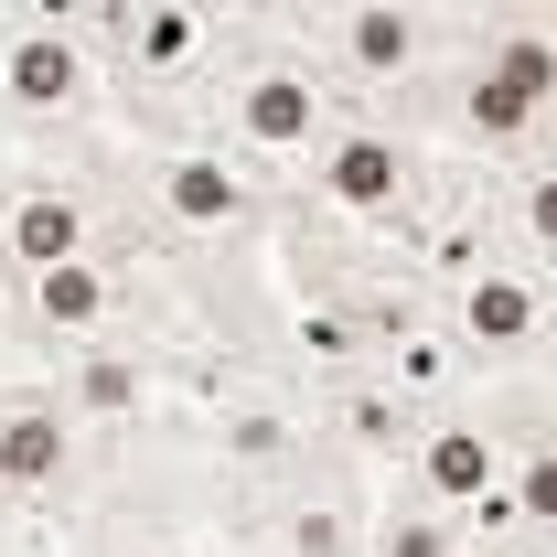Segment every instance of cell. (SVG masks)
<instances>
[{
    "label": "cell",
    "mask_w": 557,
    "mask_h": 557,
    "mask_svg": "<svg viewBox=\"0 0 557 557\" xmlns=\"http://www.w3.org/2000/svg\"><path fill=\"white\" fill-rule=\"evenodd\" d=\"M278 194H289V225H300V236H322V247H375V258H408V236L450 205L461 183L429 161V139H418L408 119L354 108V119L322 139V150H311Z\"/></svg>",
    "instance_id": "cell-1"
},
{
    "label": "cell",
    "mask_w": 557,
    "mask_h": 557,
    "mask_svg": "<svg viewBox=\"0 0 557 557\" xmlns=\"http://www.w3.org/2000/svg\"><path fill=\"white\" fill-rule=\"evenodd\" d=\"M97 54H108V97H119V129H205L214 86L247 44V11H194V0H119V11H86Z\"/></svg>",
    "instance_id": "cell-2"
},
{
    "label": "cell",
    "mask_w": 557,
    "mask_h": 557,
    "mask_svg": "<svg viewBox=\"0 0 557 557\" xmlns=\"http://www.w3.org/2000/svg\"><path fill=\"white\" fill-rule=\"evenodd\" d=\"M108 129H119V97L86 11H0V139L22 161H65Z\"/></svg>",
    "instance_id": "cell-3"
},
{
    "label": "cell",
    "mask_w": 557,
    "mask_h": 557,
    "mask_svg": "<svg viewBox=\"0 0 557 557\" xmlns=\"http://www.w3.org/2000/svg\"><path fill=\"white\" fill-rule=\"evenodd\" d=\"M108 483H119V450L86 440L65 386L44 364H0V525L65 536L86 504H108Z\"/></svg>",
    "instance_id": "cell-4"
},
{
    "label": "cell",
    "mask_w": 557,
    "mask_h": 557,
    "mask_svg": "<svg viewBox=\"0 0 557 557\" xmlns=\"http://www.w3.org/2000/svg\"><path fill=\"white\" fill-rule=\"evenodd\" d=\"M354 108L333 97V75L311 65L289 33H278V11H247V44H236V65H225V86H214L205 129L247 161V172H269V183H289L322 139L344 129Z\"/></svg>",
    "instance_id": "cell-5"
},
{
    "label": "cell",
    "mask_w": 557,
    "mask_h": 557,
    "mask_svg": "<svg viewBox=\"0 0 557 557\" xmlns=\"http://www.w3.org/2000/svg\"><path fill=\"white\" fill-rule=\"evenodd\" d=\"M161 322H183V300L139 247L75 258V269H44V278H0V364H54V354L161 333Z\"/></svg>",
    "instance_id": "cell-6"
},
{
    "label": "cell",
    "mask_w": 557,
    "mask_h": 557,
    "mask_svg": "<svg viewBox=\"0 0 557 557\" xmlns=\"http://www.w3.org/2000/svg\"><path fill=\"white\" fill-rule=\"evenodd\" d=\"M278 33L333 75L344 108H375V119L408 108L418 75L450 54V11H429V0H300V11H278Z\"/></svg>",
    "instance_id": "cell-7"
},
{
    "label": "cell",
    "mask_w": 557,
    "mask_h": 557,
    "mask_svg": "<svg viewBox=\"0 0 557 557\" xmlns=\"http://www.w3.org/2000/svg\"><path fill=\"white\" fill-rule=\"evenodd\" d=\"M119 247H139V236L108 194V139L65 150V161H22V183L0 205V278H44L75 258H119Z\"/></svg>",
    "instance_id": "cell-8"
},
{
    "label": "cell",
    "mask_w": 557,
    "mask_h": 557,
    "mask_svg": "<svg viewBox=\"0 0 557 557\" xmlns=\"http://www.w3.org/2000/svg\"><path fill=\"white\" fill-rule=\"evenodd\" d=\"M504 450H515V386H450L418 418L408 461H397V493L461 515L472 536H504Z\"/></svg>",
    "instance_id": "cell-9"
},
{
    "label": "cell",
    "mask_w": 557,
    "mask_h": 557,
    "mask_svg": "<svg viewBox=\"0 0 557 557\" xmlns=\"http://www.w3.org/2000/svg\"><path fill=\"white\" fill-rule=\"evenodd\" d=\"M364 525H375V483H354V472L322 461L311 483L236 504L225 547H247V557H364Z\"/></svg>",
    "instance_id": "cell-10"
},
{
    "label": "cell",
    "mask_w": 557,
    "mask_h": 557,
    "mask_svg": "<svg viewBox=\"0 0 557 557\" xmlns=\"http://www.w3.org/2000/svg\"><path fill=\"white\" fill-rule=\"evenodd\" d=\"M311 408H322V461L386 493L397 461H408V440H418V418L440 408V397H408L397 375H354V386H322Z\"/></svg>",
    "instance_id": "cell-11"
},
{
    "label": "cell",
    "mask_w": 557,
    "mask_h": 557,
    "mask_svg": "<svg viewBox=\"0 0 557 557\" xmlns=\"http://www.w3.org/2000/svg\"><path fill=\"white\" fill-rule=\"evenodd\" d=\"M450 54L483 65L504 97H525L536 119L557 108V0H493V11H450Z\"/></svg>",
    "instance_id": "cell-12"
},
{
    "label": "cell",
    "mask_w": 557,
    "mask_h": 557,
    "mask_svg": "<svg viewBox=\"0 0 557 557\" xmlns=\"http://www.w3.org/2000/svg\"><path fill=\"white\" fill-rule=\"evenodd\" d=\"M504 536L557 557V418H547V375L515 386V450H504Z\"/></svg>",
    "instance_id": "cell-13"
},
{
    "label": "cell",
    "mask_w": 557,
    "mask_h": 557,
    "mask_svg": "<svg viewBox=\"0 0 557 557\" xmlns=\"http://www.w3.org/2000/svg\"><path fill=\"white\" fill-rule=\"evenodd\" d=\"M472 547V525L461 515H440V504H418V493H375V525H364V557H461Z\"/></svg>",
    "instance_id": "cell-14"
},
{
    "label": "cell",
    "mask_w": 557,
    "mask_h": 557,
    "mask_svg": "<svg viewBox=\"0 0 557 557\" xmlns=\"http://www.w3.org/2000/svg\"><path fill=\"white\" fill-rule=\"evenodd\" d=\"M0 557H54V536H33V525H0Z\"/></svg>",
    "instance_id": "cell-15"
},
{
    "label": "cell",
    "mask_w": 557,
    "mask_h": 557,
    "mask_svg": "<svg viewBox=\"0 0 557 557\" xmlns=\"http://www.w3.org/2000/svg\"><path fill=\"white\" fill-rule=\"evenodd\" d=\"M461 557H547V547H525V536H472Z\"/></svg>",
    "instance_id": "cell-16"
},
{
    "label": "cell",
    "mask_w": 557,
    "mask_h": 557,
    "mask_svg": "<svg viewBox=\"0 0 557 557\" xmlns=\"http://www.w3.org/2000/svg\"><path fill=\"white\" fill-rule=\"evenodd\" d=\"M11 183H22V150H11V139H0V205H11Z\"/></svg>",
    "instance_id": "cell-17"
},
{
    "label": "cell",
    "mask_w": 557,
    "mask_h": 557,
    "mask_svg": "<svg viewBox=\"0 0 557 557\" xmlns=\"http://www.w3.org/2000/svg\"><path fill=\"white\" fill-rule=\"evenodd\" d=\"M547 418H557V375H547Z\"/></svg>",
    "instance_id": "cell-18"
},
{
    "label": "cell",
    "mask_w": 557,
    "mask_h": 557,
    "mask_svg": "<svg viewBox=\"0 0 557 557\" xmlns=\"http://www.w3.org/2000/svg\"><path fill=\"white\" fill-rule=\"evenodd\" d=\"M547 139H557V108H547Z\"/></svg>",
    "instance_id": "cell-19"
},
{
    "label": "cell",
    "mask_w": 557,
    "mask_h": 557,
    "mask_svg": "<svg viewBox=\"0 0 557 557\" xmlns=\"http://www.w3.org/2000/svg\"><path fill=\"white\" fill-rule=\"evenodd\" d=\"M225 557H247V547H225Z\"/></svg>",
    "instance_id": "cell-20"
}]
</instances>
